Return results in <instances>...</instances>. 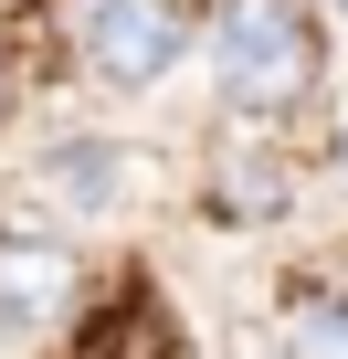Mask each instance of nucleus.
Returning <instances> with one entry per match:
<instances>
[{
    "instance_id": "obj_2",
    "label": "nucleus",
    "mask_w": 348,
    "mask_h": 359,
    "mask_svg": "<svg viewBox=\"0 0 348 359\" xmlns=\"http://www.w3.org/2000/svg\"><path fill=\"white\" fill-rule=\"evenodd\" d=\"M180 53H190V22L169 0H95L85 11V74L116 85V95H148Z\"/></svg>"
},
{
    "instance_id": "obj_7",
    "label": "nucleus",
    "mask_w": 348,
    "mask_h": 359,
    "mask_svg": "<svg viewBox=\"0 0 348 359\" xmlns=\"http://www.w3.org/2000/svg\"><path fill=\"white\" fill-rule=\"evenodd\" d=\"M337 169H348V127H337Z\"/></svg>"
},
{
    "instance_id": "obj_5",
    "label": "nucleus",
    "mask_w": 348,
    "mask_h": 359,
    "mask_svg": "<svg viewBox=\"0 0 348 359\" xmlns=\"http://www.w3.org/2000/svg\"><path fill=\"white\" fill-rule=\"evenodd\" d=\"M285 359H348V296H295Z\"/></svg>"
},
{
    "instance_id": "obj_4",
    "label": "nucleus",
    "mask_w": 348,
    "mask_h": 359,
    "mask_svg": "<svg viewBox=\"0 0 348 359\" xmlns=\"http://www.w3.org/2000/svg\"><path fill=\"white\" fill-rule=\"evenodd\" d=\"M285 158L274 148H232L222 169H211V222H232V233H253V222H285Z\"/></svg>"
},
{
    "instance_id": "obj_3",
    "label": "nucleus",
    "mask_w": 348,
    "mask_h": 359,
    "mask_svg": "<svg viewBox=\"0 0 348 359\" xmlns=\"http://www.w3.org/2000/svg\"><path fill=\"white\" fill-rule=\"evenodd\" d=\"M85 306V254L53 233H0V317L11 327H64Z\"/></svg>"
},
{
    "instance_id": "obj_1",
    "label": "nucleus",
    "mask_w": 348,
    "mask_h": 359,
    "mask_svg": "<svg viewBox=\"0 0 348 359\" xmlns=\"http://www.w3.org/2000/svg\"><path fill=\"white\" fill-rule=\"evenodd\" d=\"M316 22L295 11V0H222V22H211V85L232 116H295L316 95Z\"/></svg>"
},
{
    "instance_id": "obj_6",
    "label": "nucleus",
    "mask_w": 348,
    "mask_h": 359,
    "mask_svg": "<svg viewBox=\"0 0 348 359\" xmlns=\"http://www.w3.org/2000/svg\"><path fill=\"white\" fill-rule=\"evenodd\" d=\"M53 180H64L74 201H106V191H116V158H106V148H53Z\"/></svg>"
}]
</instances>
